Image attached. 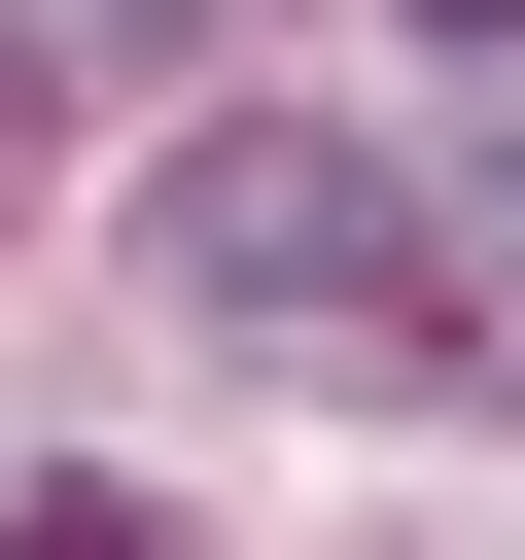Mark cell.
<instances>
[{"label": "cell", "mask_w": 525, "mask_h": 560, "mask_svg": "<svg viewBox=\"0 0 525 560\" xmlns=\"http://www.w3.org/2000/svg\"><path fill=\"white\" fill-rule=\"evenodd\" d=\"M350 280H420V175H385V140L210 105V140L140 175V315H350Z\"/></svg>", "instance_id": "1"}, {"label": "cell", "mask_w": 525, "mask_h": 560, "mask_svg": "<svg viewBox=\"0 0 525 560\" xmlns=\"http://www.w3.org/2000/svg\"><path fill=\"white\" fill-rule=\"evenodd\" d=\"M0 560H210L175 490H105V455H0Z\"/></svg>", "instance_id": "2"}, {"label": "cell", "mask_w": 525, "mask_h": 560, "mask_svg": "<svg viewBox=\"0 0 525 560\" xmlns=\"http://www.w3.org/2000/svg\"><path fill=\"white\" fill-rule=\"evenodd\" d=\"M0 175H35V35H0Z\"/></svg>", "instance_id": "3"}, {"label": "cell", "mask_w": 525, "mask_h": 560, "mask_svg": "<svg viewBox=\"0 0 525 560\" xmlns=\"http://www.w3.org/2000/svg\"><path fill=\"white\" fill-rule=\"evenodd\" d=\"M420 35H525V0H420Z\"/></svg>", "instance_id": "4"}]
</instances>
